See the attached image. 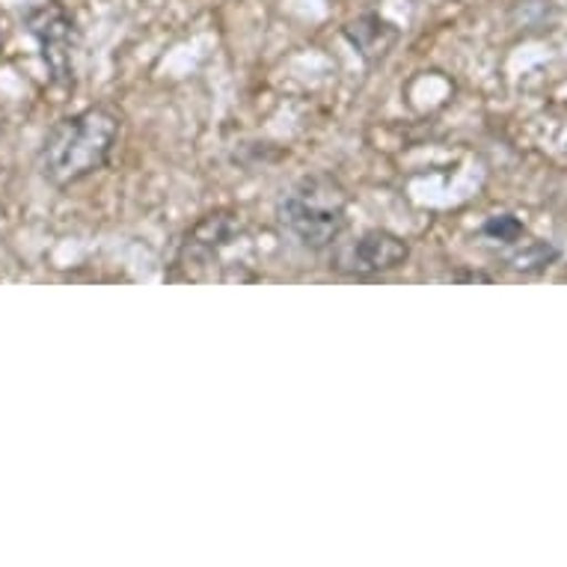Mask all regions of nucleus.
Listing matches in <instances>:
<instances>
[{"mask_svg": "<svg viewBox=\"0 0 567 567\" xmlns=\"http://www.w3.org/2000/svg\"><path fill=\"white\" fill-rule=\"evenodd\" d=\"M122 134V116L104 104L72 113L48 131L39 150V169L48 185L65 187L104 169Z\"/></svg>", "mask_w": 567, "mask_h": 567, "instance_id": "obj_1", "label": "nucleus"}, {"mask_svg": "<svg viewBox=\"0 0 567 567\" xmlns=\"http://www.w3.org/2000/svg\"><path fill=\"white\" fill-rule=\"evenodd\" d=\"M279 220L309 250L333 247L348 226L344 187L330 176L303 178L279 205Z\"/></svg>", "mask_w": 567, "mask_h": 567, "instance_id": "obj_2", "label": "nucleus"}, {"mask_svg": "<svg viewBox=\"0 0 567 567\" xmlns=\"http://www.w3.org/2000/svg\"><path fill=\"white\" fill-rule=\"evenodd\" d=\"M330 256V268L351 277H374V274H390L399 270L410 256L404 238L386 229H369L357 235L351 241H336Z\"/></svg>", "mask_w": 567, "mask_h": 567, "instance_id": "obj_3", "label": "nucleus"}, {"mask_svg": "<svg viewBox=\"0 0 567 567\" xmlns=\"http://www.w3.org/2000/svg\"><path fill=\"white\" fill-rule=\"evenodd\" d=\"M30 33L37 37L42 56L54 78L72 75V48H75V24L60 7H45L30 16Z\"/></svg>", "mask_w": 567, "mask_h": 567, "instance_id": "obj_4", "label": "nucleus"}, {"mask_svg": "<svg viewBox=\"0 0 567 567\" xmlns=\"http://www.w3.org/2000/svg\"><path fill=\"white\" fill-rule=\"evenodd\" d=\"M344 37L351 39V45L360 51V56L383 60L390 54V48L395 45L399 30L392 28L390 21H383L381 16H363V19H357L344 28Z\"/></svg>", "mask_w": 567, "mask_h": 567, "instance_id": "obj_5", "label": "nucleus"}]
</instances>
